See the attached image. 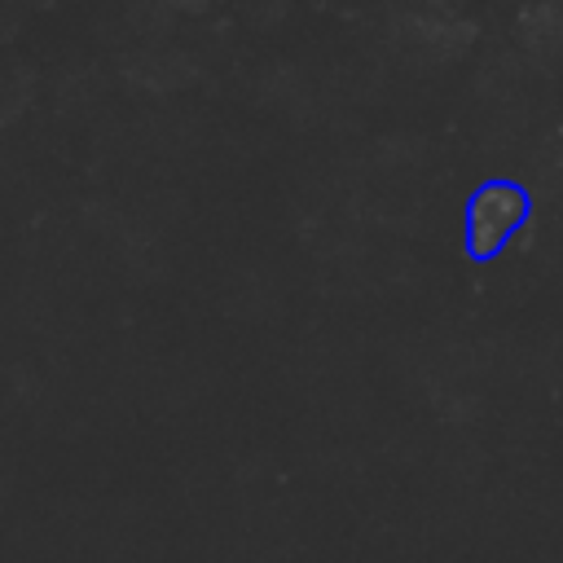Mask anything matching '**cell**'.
Wrapping results in <instances>:
<instances>
[{"label":"cell","mask_w":563,"mask_h":563,"mask_svg":"<svg viewBox=\"0 0 563 563\" xmlns=\"http://www.w3.org/2000/svg\"><path fill=\"white\" fill-rule=\"evenodd\" d=\"M523 194L515 185H484L475 198H471V211H466V246L471 255H493L519 224H523Z\"/></svg>","instance_id":"obj_1"}]
</instances>
